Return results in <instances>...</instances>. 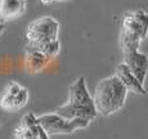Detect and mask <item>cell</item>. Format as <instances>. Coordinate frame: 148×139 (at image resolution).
<instances>
[{
  "label": "cell",
  "instance_id": "6da1fadb",
  "mask_svg": "<svg viewBox=\"0 0 148 139\" xmlns=\"http://www.w3.org/2000/svg\"><path fill=\"white\" fill-rule=\"evenodd\" d=\"M61 25L52 16H42L30 22L26 30L27 49L38 50L49 59L54 58L61 52L59 41Z\"/></svg>",
  "mask_w": 148,
  "mask_h": 139
},
{
  "label": "cell",
  "instance_id": "7a4b0ae2",
  "mask_svg": "<svg viewBox=\"0 0 148 139\" xmlns=\"http://www.w3.org/2000/svg\"><path fill=\"white\" fill-rule=\"evenodd\" d=\"M67 120H86L89 123L97 118L98 111L94 103V98L90 94L86 79L79 76L68 86V99L66 103L54 110Z\"/></svg>",
  "mask_w": 148,
  "mask_h": 139
},
{
  "label": "cell",
  "instance_id": "3957f363",
  "mask_svg": "<svg viewBox=\"0 0 148 139\" xmlns=\"http://www.w3.org/2000/svg\"><path fill=\"white\" fill-rule=\"evenodd\" d=\"M127 94L129 90L117 75L113 73L108 77L102 79L95 85L93 94L98 115L108 117L121 111L126 103Z\"/></svg>",
  "mask_w": 148,
  "mask_h": 139
},
{
  "label": "cell",
  "instance_id": "277c9868",
  "mask_svg": "<svg viewBox=\"0 0 148 139\" xmlns=\"http://www.w3.org/2000/svg\"><path fill=\"white\" fill-rule=\"evenodd\" d=\"M148 36V12L134 9L125 12L121 19L120 45L122 53L139 50L140 44Z\"/></svg>",
  "mask_w": 148,
  "mask_h": 139
},
{
  "label": "cell",
  "instance_id": "5b68a950",
  "mask_svg": "<svg viewBox=\"0 0 148 139\" xmlns=\"http://www.w3.org/2000/svg\"><path fill=\"white\" fill-rule=\"evenodd\" d=\"M38 120L42 126V129L47 131L48 135L56 134H72L77 130L86 129L92 123L86 120H67L66 117L61 116L58 112L52 111L38 116Z\"/></svg>",
  "mask_w": 148,
  "mask_h": 139
},
{
  "label": "cell",
  "instance_id": "8992f818",
  "mask_svg": "<svg viewBox=\"0 0 148 139\" xmlns=\"http://www.w3.org/2000/svg\"><path fill=\"white\" fill-rule=\"evenodd\" d=\"M30 92L27 88L17 81H9L0 93V108L7 112H14L27 106Z\"/></svg>",
  "mask_w": 148,
  "mask_h": 139
},
{
  "label": "cell",
  "instance_id": "52a82bcc",
  "mask_svg": "<svg viewBox=\"0 0 148 139\" xmlns=\"http://www.w3.org/2000/svg\"><path fill=\"white\" fill-rule=\"evenodd\" d=\"M38 120V116L28 112L21 118L19 124L13 130V139H49Z\"/></svg>",
  "mask_w": 148,
  "mask_h": 139
},
{
  "label": "cell",
  "instance_id": "ba28073f",
  "mask_svg": "<svg viewBox=\"0 0 148 139\" xmlns=\"http://www.w3.org/2000/svg\"><path fill=\"white\" fill-rule=\"evenodd\" d=\"M122 54H124L122 62L129 67L135 77L142 84H144L148 75V55L142 53L140 50H129V52H124Z\"/></svg>",
  "mask_w": 148,
  "mask_h": 139
},
{
  "label": "cell",
  "instance_id": "9c48e42d",
  "mask_svg": "<svg viewBox=\"0 0 148 139\" xmlns=\"http://www.w3.org/2000/svg\"><path fill=\"white\" fill-rule=\"evenodd\" d=\"M27 10V0H0V19L4 22L14 21Z\"/></svg>",
  "mask_w": 148,
  "mask_h": 139
},
{
  "label": "cell",
  "instance_id": "30bf717a",
  "mask_svg": "<svg viewBox=\"0 0 148 139\" xmlns=\"http://www.w3.org/2000/svg\"><path fill=\"white\" fill-rule=\"evenodd\" d=\"M115 75L119 76V79L124 83V85L127 88L129 92L134 93V94H139V95L147 94L144 84H142L140 81L135 77V75L129 70V67H127L124 62H121L120 64H117Z\"/></svg>",
  "mask_w": 148,
  "mask_h": 139
},
{
  "label": "cell",
  "instance_id": "8fae6325",
  "mask_svg": "<svg viewBox=\"0 0 148 139\" xmlns=\"http://www.w3.org/2000/svg\"><path fill=\"white\" fill-rule=\"evenodd\" d=\"M49 62L45 54H42L41 52L38 50H31L27 49V54H26V63H27V68L31 72H40Z\"/></svg>",
  "mask_w": 148,
  "mask_h": 139
},
{
  "label": "cell",
  "instance_id": "7c38bea8",
  "mask_svg": "<svg viewBox=\"0 0 148 139\" xmlns=\"http://www.w3.org/2000/svg\"><path fill=\"white\" fill-rule=\"evenodd\" d=\"M5 23H7V22H4V21L0 19V36H1L3 34H4V31H5Z\"/></svg>",
  "mask_w": 148,
  "mask_h": 139
},
{
  "label": "cell",
  "instance_id": "4fadbf2b",
  "mask_svg": "<svg viewBox=\"0 0 148 139\" xmlns=\"http://www.w3.org/2000/svg\"><path fill=\"white\" fill-rule=\"evenodd\" d=\"M40 1L42 3V4L48 5V4H50V3H53V1H67V0H40Z\"/></svg>",
  "mask_w": 148,
  "mask_h": 139
},
{
  "label": "cell",
  "instance_id": "5bb4252c",
  "mask_svg": "<svg viewBox=\"0 0 148 139\" xmlns=\"http://www.w3.org/2000/svg\"><path fill=\"white\" fill-rule=\"evenodd\" d=\"M1 125H3V123H1V120H0V127H1Z\"/></svg>",
  "mask_w": 148,
  "mask_h": 139
}]
</instances>
